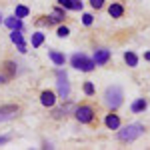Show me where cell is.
Returning <instances> with one entry per match:
<instances>
[{"instance_id": "cell-13", "label": "cell", "mask_w": 150, "mask_h": 150, "mask_svg": "<svg viewBox=\"0 0 150 150\" xmlns=\"http://www.w3.org/2000/svg\"><path fill=\"white\" fill-rule=\"evenodd\" d=\"M146 110V100L144 98H138L136 102H132V112H144Z\"/></svg>"}, {"instance_id": "cell-14", "label": "cell", "mask_w": 150, "mask_h": 150, "mask_svg": "<svg viewBox=\"0 0 150 150\" xmlns=\"http://www.w3.org/2000/svg\"><path fill=\"white\" fill-rule=\"evenodd\" d=\"M10 40L14 42V44H18V46L24 44V38H22V34H20V30H12L10 32Z\"/></svg>"}, {"instance_id": "cell-27", "label": "cell", "mask_w": 150, "mask_h": 150, "mask_svg": "<svg viewBox=\"0 0 150 150\" xmlns=\"http://www.w3.org/2000/svg\"><path fill=\"white\" fill-rule=\"evenodd\" d=\"M144 58H146V60L150 62V52H146V54H144Z\"/></svg>"}, {"instance_id": "cell-24", "label": "cell", "mask_w": 150, "mask_h": 150, "mask_svg": "<svg viewBox=\"0 0 150 150\" xmlns=\"http://www.w3.org/2000/svg\"><path fill=\"white\" fill-rule=\"evenodd\" d=\"M90 4H92L94 8H102V4H104V0H90Z\"/></svg>"}, {"instance_id": "cell-17", "label": "cell", "mask_w": 150, "mask_h": 150, "mask_svg": "<svg viewBox=\"0 0 150 150\" xmlns=\"http://www.w3.org/2000/svg\"><path fill=\"white\" fill-rule=\"evenodd\" d=\"M42 42H44V34H42V32H36V34H32V46H34V48H38Z\"/></svg>"}, {"instance_id": "cell-8", "label": "cell", "mask_w": 150, "mask_h": 150, "mask_svg": "<svg viewBox=\"0 0 150 150\" xmlns=\"http://www.w3.org/2000/svg\"><path fill=\"white\" fill-rule=\"evenodd\" d=\"M40 102H42V106H54L56 96H54V92H50V90H44V92L40 94Z\"/></svg>"}, {"instance_id": "cell-16", "label": "cell", "mask_w": 150, "mask_h": 150, "mask_svg": "<svg viewBox=\"0 0 150 150\" xmlns=\"http://www.w3.org/2000/svg\"><path fill=\"white\" fill-rule=\"evenodd\" d=\"M124 60H126L128 66H136V64H138V56H136L134 52H126V54H124Z\"/></svg>"}, {"instance_id": "cell-18", "label": "cell", "mask_w": 150, "mask_h": 150, "mask_svg": "<svg viewBox=\"0 0 150 150\" xmlns=\"http://www.w3.org/2000/svg\"><path fill=\"white\" fill-rule=\"evenodd\" d=\"M28 14H30V10H28L26 6H22V4L16 6V16H18V18H24V16H28Z\"/></svg>"}, {"instance_id": "cell-21", "label": "cell", "mask_w": 150, "mask_h": 150, "mask_svg": "<svg viewBox=\"0 0 150 150\" xmlns=\"http://www.w3.org/2000/svg\"><path fill=\"white\" fill-rule=\"evenodd\" d=\"M82 22L86 24V26H90V24L94 22V16L92 14H84V16H82Z\"/></svg>"}, {"instance_id": "cell-22", "label": "cell", "mask_w": 150, "mask_h": 150, "mask_svg": "<svg viewBox=\"0 0 150 150\" xmlns=\"http://www.w3.org/2000/svg\"><path fill=\"white\" fill-rule=\"evenodd\" d=\"M68 34H70V30L66 26H60V28H58V36H60V38H66Z\"/></svg>"}, {"instance_id": "cell-12", "label": "cell", "mask_w": 150, "mask_h": 150, "mask_svg": "<svg viewBox=\"0 0 150 150\" xmlns=\"http://www.w3.org/2000/svg\"><path fill=\"white\" fill-rule=\"evenodd\" d=\"M14 74H16V64L14 62H4V76L12 78Z\"/></svg>"}, {"instance_id": "cell-20", "label": "cell", "mask_w": 150, "mask_h": 150, "mask_svg": "<svg viewBox=\"0 0 150 150\" xmlns=\"http://www.w3.org/2000/svg\"><path fill=\"white\" fill-rule=\"evenodd\" d=\"M84 94H88V96L94 94V84L92 82H86V84H84Z\"/></svg>"}, {"instance_id": "cell-6", "label": "cell", "mask_w": 150, "mask_h": 150, "mask_svg": "<svg viewBox=\"0 0 150 150\" xmlns=\"http://www.w3.org/2000/svg\"><path fill=\"white\" fill-rule=\"evenodd\" d=\"M92 108L90 106H80V108H76V118H78V122H84V124H88V122H92Z\"/></svg>"}, {"instance_id": "cell-11", "label": "cell", "mask_w": 150, "mask_h": 150, "mask_svg": "<svg viewBox=\"0 0 150 150\" xmlns=\"http://www.w3.org/2000/svg\"><path fill=\"white\" fill-rule=\"evenodd\" d=\"M108 12H110L112 18H120V16L124 14V8H122V4H112V6L108 8Z\"/></svg>"}, {"instance_id": "cell-1", "label": "cell", "mask_w": 150, "mask_h": 150, "mask_svg": "<svg viewBox=\"0 0 150 150\" xmlns=\"http://www.w3.org/2000/svg\"><path fill=\"white\" fill-rule=\"evenodd\" d=\"M144 132V126L138 124V122H134V124H128L126 128H122L120 132H118V140H122V142H132V140H136Z\"/></svg>"}, {"instance_id": "cell-28", "label": "cell", "mask_w": 150, "mask_h": 150, "mask_svg": "<svg viewBox=\"0 0 150 150\" xmlns=\"http://www.w3.org/2000/svg\"><path fill=\"white\" fill-rule=\"evenodd\" d=\"M0 22H2V14H0Z\"/></svg>"}, {"instance_id": "cell-26", "label": "cell", "mask_w": 150, "mask_h": 150, "mask_svg": "<svg viewBox=\"0 0 150 150\" xmlns=\"http://www.w3.org/2000/svg\"><path fill=\"white\" fill-rule=\"evenodd\" d=\"M4 142H8V136H2L0 138V144H4Z\"/></svg>"}, {"instance_id": "cell-10", "label": "cell", "mask_w": 150, "mask_h": 150, "mask_svg": "<svg viewBox=\"0 0 150 150\" xmlns=\"http://www.w3.org/2000/svg\"><path fill=\"white\" fill-rule=\"evenodd\" d=\"M104 122H106V126L110 128V130H116V128L120 126V118H118L116 114H108V116H106V120H104Z\"/></svg>"}, {"instance_id": "cell-7", "label": "cell", "mask_w": 150, "mask_h": 150, "mask_svg": "<svg viewBox=\"0 0 150 150\" xmlns=\"http://www.w3.org/2000/svg\"><path fill=\"white\" fill-rule=\"evenodd\" d=\"M108 60H110V50H106V48L94 50V62L96 64H106Z\"/></svg>"}, {"instance_id": "cell-9", "label": "cell", "mask_w": 150, "mask_h": 150, "mask_svg": "<svg viewBox=\"0 0 150 150\" xmlns=\"http://www.w3.org/2000/svg\"><path fill=\"white\" fill-rule=\"evenodd\" d=\"M6 26H8L10 30H20V28H22V20L14 14L12 18H6Z\"/></svg>"}, {"instance_id": "cell-2", "label": "cell", "mask_w": 150, "mask_h": 150, "mask_svg": "<svg viewBox=\"0 0 150 150\" xmlns=\"http://www.w3.org/2000/svg\"><path fill=\"white\" fill-rule=\"evenodd\" d=\"M122 98H124V94H122V88L120 86H108L106 88V92H104V100L106 104L110 106V108H118L120 104H122Z\"/></svg>"}, {"instance_id": "cell-25", "label": "cell", "mask_w": 150, "mask_h": 150, "mask_svg": "<svg viewBox=\"0 0 150 150\" xmlns=\"http://www.w3.org/2000/svg\"><path fill=\"white\" fill-rule=\"evenodd\" d=\"M8 80V78H6V76H4V74H0V84H4V82Z\"/></svg>"}, {"instance_id": "cell-4", "label": "cell", "mask_w": 150, "mask_h": 150, "mask_svg": "<svg viewBox=\"0 0 150 150\" xmlns=\"http://www.w3.org/2000/svg\"><path fill=\"white\" fill-rule=\"evenodd\" d=\"M56 78H58V96L60 98H68L70 96V84H68V76H66V72L64 70H58L56 72Z\"/></svg>"}, {"instance_id": "cell-5", "label": "cell", "mask_w": 150, "mask_h": 150, "mask_svg": "<svg viewBox=\"0 0 150 150\" xmlns=\"http://www.w3.org/2000/svg\"><path fill=\"white\" fill-rule=\"evenodd\" d=\"M16 114H18V106H16V104H6V106L0 108V122L12 120Z\"/></svg>"}, {"instance_id": "cell-15", "label": "cell", "mask_w": 150, "mask_h": 150, "mask_svg": "<svg viewBox=\"0 0 150 150\" xmlns=\"http://www.w3.org/2000/svg\"><path fill=\"white\" fill-rule=\"evenodd\" d=\"M50 58H52V62L54 64H64V54H60V52H56V50H50Z\"/></svg>"}, {"instance_id": "cell-19", "label": "cell", "mask_w": 150, "mask_h": 150, "mask_svg": "<svg viewBox=\"0 0 150 150\" xmlns=\"http://www.w3.org/2000/svg\"><path fill=\"white\" fill-rule=\"evenodd\" d=\"M62 18H64V12H62V10H58V8H56V10L52 12V18H50V22H60Z\"/></svg>"}, {"instance_id": "cell-3", "label": "cell", "mask_w": 150, "mask_h": 150, "mask_svg": "<svg viewBox=\"0 0 150 150\" xmlns=\"http://www.w3.org/2000/svg\"><path fill=\"white\" fill-rule=\"evenodd\" d=\"M72 66L78 70H84V72H90V70H94V66H96V62L94 60H90V58H86V54H82V52H76L74 56H72Z\"/></svg>"}, {"instance_id": "cell-23", "label": "cell", "mask_w": 150, "mask_h": 150, "mask_svg": "<svg viewBox=\"0 0 150 150\" xmlns=\"http://www.w3.org/2000/svg\"><path fill=\"white\" fill-rule=\"evenodd\" d=\"M58 4H60L62 8H68V10H72V0H58Z\"/></svg>"}]
</instances>
